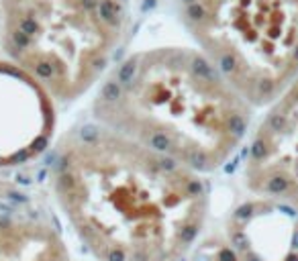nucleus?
<instances>
[{
  "mask_svg": "<svg viewBox=\"0 0 298 261\" xmlns=\"http://www.w3.org/2000/svg\"><path fill=\"white\" fill-rule=\"evenodd\" d=\"M49 180L94 261H184L206 224L200 174L96 122L57 141Z\"/></svg>",
  "mask_w": 298,
  "mask_h": 261,
  "instance_id": "nucleus-1",
  "label": "nucleus"
},
{
  "mask_svg": "<svg viewBox=\"0 0 298 261\" xmlns=\"http://www.w3.org/2000/svg\"><path fill=\"white\" fill-rule=\"evenodd\" d=\"M251 110L198 49L178 45L114 63L92 100L96 124L196 174L221 170L247 143Z\"/></svg>",
  "mask_w": 298,
  "mask_h": 261,
  "instance_id": "nucleus-2",
  "label": "nucleus"
},
{
  "mask_svg": "<svg viewBox=\"0 0 298 261\" xmlns=\"http://www.w3.org/2000/svg\"><path fill=\"white\" fill-rule=\"evenodd\" d=\"M131 29L127 0H0L7 61L53 102L100 84Z\"/></svg>",
  "mask_w": 298,
  "mask_h": 261,
  "instance_id": "nucleus-3",
  "label": "nucleus"
},
{
  "mask_svg": "<svg viewBox=\"0 0 298 261\" xmlns=\"http://www.w3.org/2000/svg\"><path fill=\"white\" fill-rule=\"evenodd\" d=\"M180 21L251 108L298 76V0H180Z\"/></svg>",
  "mask_w": 298,
  "mask_h": 261,
  "instance_id": "nucleus-4",
  "label": "nucleus"
},
{
  "mask_svg": "<svg viewBox=\"0 0 298 261\" xmlns=\"http://www.w3.org/2000/svg\"><path fill=\"white\" fill-rule=\"evenodd\" d=\"M243 182L253 196L298 212V76L255 124L245 145Z\"/></svg>",
  "mask_w": 298,
  "mask_h": 261,
  "instance_id": "nucleus-5",
  "label": "nucleus"
},
{
  "mask_svg": "<svg viewBox=\"0 0 298 261\" xmlns=\"http://www.w3.org/2000/svg\"><path fill=\"white\" fill-rule=\"evenodd\" d=\"M53 130L55 102L11 61L0 59V170L37 159Z\"/></svg>",
  "mask_w": 298,
  "mask_h": 261,
  "instance_id": "nucleus-6",
  "label": "nucleus"
},
{
  "mask_svg": "<svg viewBox=\"0 0 298 261\" xmlns=\"http://www.w3.org/2000/svg\"><path fill=\"white\" fill-rule=\"evenodd\" d=\"M227 245L239 261H298V212L253 196L233 210Z\"/></svg>",
  "mask_w": 298,
  "mask_h": 261,
  "instance_id": "nucleus-7",
  "label": "nucleus"
},
{
  "mask_svg": "<svg viewBox=\"0 0 298 261\" xmlns=\"http://www.w3.org/2000/svg\"><path fill=\"white\" fill-rule=\"evenodd\" d=\"M0 261H94L76 257L43 212L0 206Z\"/></svg>",
  "mask_w": 298,
  "mask_h": 261,
  "instance_id": "nucleus-8",
  "label": "nucleus"
},
{
  "mask_svg": "<svg viewBox=\"0 0 298 261\" xmlns=\"http://www.w3.org/2000/svg\"><path fill=\"white\" fill-rule=\"evenodd\" d=\"M198 261H239V259H237V255H235V253L229 249V245L225 243L223 247H219L217 251L204 255V257L198 259Z\"/></svg>",
  "mask_w": 298,
  "mask_h": 261,
  "instance_id": "nucleus-9",
  "label": "nucleus"
}]
</instances>
